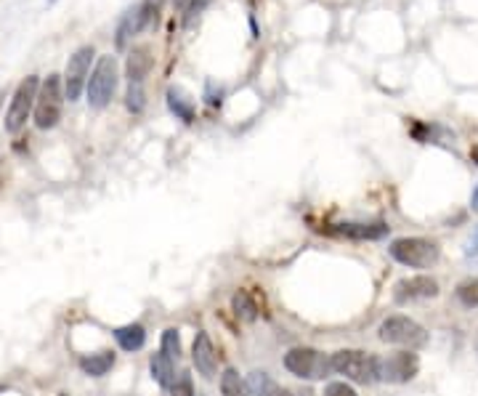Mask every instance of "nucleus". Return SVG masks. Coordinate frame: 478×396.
Segmentation results:
<instances>
[{"label": "nucleus", "instance_id": "f257e3e1", "mask_svg": "<svg viewBox=\"0 0 478 396\" xmlns=\"http://www.w3.org/2000/svg\"><path fill=\"white\" fill-rule=\"evenodd\" d=\"M330 367L337 375H346V381L358 385H372L380 381V359L375 354L358 348H340L330 357Z\"/></svg>", "mask_w": 478, "mask_h": 396}, {"label": "nucleus", "instance_id": "f03ea898", "mask_svg": "<svg viewBox=\"0 0 478 396\" xmlns=\"http://www.w3.org/2000/svg\"><path fill=\"white\" fill-rule=\"evenodd\" d=\"M377 338L382 343H391V346H401V348H422L428 343V330L420 322L409 319L404 314H394L388 319H382L380 327H377Z\"/></svg>", "mask_w": 478, "mask_h": 396}, {"label": "nucleus", "instance_id": "7ed1b4c3", "mask_svg": "<svg viewBox=\"0 0 478 396\" xmlns=\"http://www.w3.org/2000/svg\"><path fill=\"white\" fill-rule=\"evenodd\" d=\"M388 250L399 264L409 266V269H430L441 258V248L425 237H401V240L391 242Z\"/></svg>", "mask_w": 478, "mask_h": 396}, {"label": "nucleus", "instance_id": "20e7f679", "mask_svg": "<svg viewBox=\"0 0 478 396\" xmlns=\"http://www.w3.org/2000/svg\"><path fill=\"white\" fill-rule=\"evenodd\" d=\"M85 91H88V104L93 109H104L112 101L115 91H117V59L112 53L96 61Z\"/></svg>", "mask_w": 478, "mask_h": 396}, {"label": "nucleus", "instance_id": "39448f33", "mask_svg": "<svg viewBox=\"0 0 478 396\" xmlns=\"http://www.w3.org/2000/svg\"><path fill=\"white\" fill-rule=\"evenodd\" d=\"M285 367L300 381H324L327 372H332L330 359L324 357L319 348L295 346L285 354Z\"/></svg>", "mask_w": 478, "mask_h": 396}, {"label": "nucleus", "instance_id": "423d86ee", "mask_svg": "<svg viewBox=\"0 0 478 396\" xmlns=\"http://www.w3.org/2000/svg\"><path fill=\"white\" fill-rule=\"evenodd\" d=\"M37 91H40V80H37L35 75H27L22 83L16 85L13 98H11V107H8V112H6V120H3L8 133L16 136V133L27 125L30 115H32V109H35Z\"/></svg>", "mask_w": 478, "mask_h": 396}, {"label": "nucleus", "instance_id": "0eeeda50", "mask_svg": "<svg viewBox=\"0 0 478 396\" xmlns=\"http://www.w3.org/2000/svg\"><path fill=\"white\" fill-rule=\"evenodd\" d=\"M61 77L59 75H48L40 91H37L35 101V125L40 131H51L56 128V122L61 120Z\"/></svg>", "mask_w": 478, "mask_h": 396}, {"label": "nucleus", "instance_id": "6e6552de", "mask_svg": "<svg viewBox=\"0 0 478 396\" xmlns=\"http://www.w3.org/2000/svg\"><path fill=\"white\" fill-rule=\"evenodd\" d=\"M162 6H165V0H141L133 11L125 13V19H122L117 27V49H125L128 37L138 35V32L149 30V27H155L157 22H160Z\"/></svg>", "mask_w": 478, "mask_h": 396}, {"label": "nucleus", "instance_id": "1a4fd4ad", "mask_svg": "<svg viewBox=\"0 0 478 396\" xmlns=\"http://www.w3.org/2000/svg\"><path fill=\"white\" fill-rule=\"evenodd\" d=\"M96 51L93 46H83L77 49L67 61V70H64V98L77 101L83 88L88 85V75H91V61H93Z\"/></svg>", "mask_w": 478, "mask_h": 396}, {"label": "nucleus", "instance_id": "9d476101", "mask_svg": "<svg viewBox=\"0 0 478 396\" xmlns=\"http://www.w3.org/2000/svg\"><path fill=\"white\" fill-rule=\"evenodd\" d=\"M420 372V359L415 351H394L385 359H380V381L388 383H409Z\"/></svg>", "mask_w": 478, "mask_h": 396}, {"label": "nucleus", "instance_id": "9b49d317", "mask_svg": "<svg viewBox=\"0 0 478 396\" xmlns=\"http://www.w3.org/2000/svg\"><path fill=\"white\" fill-rule=\"evenodd\" d=\"M441 293L439 282L428 274H418V276H406V279H399L394 288V298L399 303H406V300H425V298H436Z\"/></svg>", "mask_w": 478, "mask_h": 396}, {"label": "nucleus", "instance_id": "f8f14e48", "mask_svg": "<svg viewBox=\"0 0 478 396\" xmlns=\"http://www.w3.org/2000/svg\"><path fill=\"white\" fill-rule=\"evenodd\" d=\"M191 362H194V367H197V372H200L202 378H215V372H218V354H215L213 340H210V336H207L205 330L194 336Z\"/></svg>", "mask_w": 478, "mask_h": 396}, {"label": "nucleus", "instance_id": "ddd939ff", "mask_svg": "<svg viewBox=\"0 0 478 396\" xmlns=\"http://www.w3.org/2000/svg\"><path fill=\"white\" fill-rule=\"evenodd\" d=\"M327 231L337 234V237H348V240H382L391 231V226L382 224V221H375V224H335Z\"/></svg>", "mask_w": 478, "mask_h": 396}, {"label": "nucleus", "instance_id": "4468645a", "mask_svg": "<svg viewBox=\"0 0 478 396\" xmlns=\"http://www.w3.org/2000/svg\"><path fill=\"white\" fill-rule=\"evenodd\" d=\"M152 64H155V59H152V51L146 49V46L133 49L131 53H128V61H125V77H128V83L141 85L143 77L152 70Z\"/></svg>", "mask_w": 478, "mask_h": 396}, {"label": "nucleus", "instance_id": "2eb2a0df", "mask_svg": "<svg viewBox=\"0 0 478 396\" xmlns=\"http://www.w3.org/2000/svg\"><path fill=\"white\" fill-rule=\"evenodd\" d=\"M247 388H250L252 396H300V394H295V391L285 388V385H279L276 381H271V375L263 370L250 372Z\"/></svg>", "mask_w": 478, "mask_h": 396}, {"label": "nucleus", "instance_id": "dca6fc26", "mask_svg": "<svg viewBox=\"0 0 478 396\" xmlns=\"http://www.w3.org/2000/svg\"><path fill=\"white\" fill-rule=\"evenodd\" d=\"M115 351H98V354H88V357H80V370L85 375H91V378H101V375H107L112 367H115Z\"/></svg>", "mask_w": 478, "mask_h": 396}, {"label": "nucleus", "instance_id": "f3484780", "mask_svg": "<svg viewBox=\"0 0 478 396\" xmlns=\"http://www.w3.org/2000/svg\"><path fill=\"white\" fill-rule=\"evenodd\" d=\"M115 340L119 343L122 351H138L143 348L146 343V330H143V324L133 322V324H122L115 330Z\"/></svg>", "mask_w": 478, "mask_h": 396}, {"label": "nucleus", "instance_id": "a211bd4d", "mask_svg": "<svg viewBox=\"0 0 478 396\" xmlns=\"http://www.w3.org/2000/svg\"><path fill=\"white\" fill-rule=\"evenodd\" d=\"M167 107H170V112H173L179 120L194 122V101H191L181 88H176V85L167 88Z\"/></svg>", "mask_w": 478, "mask_h": 396}, {"label": "nucleus", "instance_id": "6ab92c4d", "mask_svg": "<svg viewBox=\"0 0 478 396\" xmlns=\"http://www.w3.org/2000/svg\"><path fill=\"white\" fill-rule=\"evenodd\" d=\"M149 370H152V378H155L162 388H170V383L176 381V367H173V359H170L167 354H162V351L152 354V359H149Z\"/></svg>", "mask_w": 478, "mask_h": 396}, {"label": "nucleus", "instance_id": "aec40b11", "mask_svg": "<svg viewBox=\"0 0 478 396\" xmlns=\"http://www.w3.org/2000/svg\"><path fill=\"white\" fill-rule=\"evenodd\" d=\"M221 394L224 396H252L250 388H247V381H242L234 367H226L221 372Z\"/></svg>", "mask_w": 478, "mask_h": 396}, {"label": "nucleus", "instance_id": "412c9836", "mask_svg": "<svg viewBox=\"0 0 478 396\" xmlns=\"http://www.w3.org/2000/svg\"><path fill=\"white\" fill-rule=\"evenodd\" d=\"M231 309L237 314L239 319H245V322H255L258 319V303L252 300V295L247 290H239L234 293V298H231Z\"/></svg>", "mask_w": 478, "mask_h": 396}, {"label": "nucleus", "instance_id": "4be33fe9", "mask_svg": "<svg viewBox=\"0 0 478 396\" xmlns=\"http://www.w3.org/2000/svg\"><path fill=\"white\" fill-rule=\"evenodd\" d=\"M457 298H460V303L465 306V309H476L478 306V279H463L460 285H457Z\"/></svg>", "mask_w": 478, "mask_h": 396}, {"label": "nucleus", "instance_id": "5701e85b", "mask_svg": "<svg viewBox=\"0 0 478 396\" xmlns=\"http://www.w3.org/2000/svg\"><path fill=\"white\" fill-rule=\"evenodd\" d=\"M125 107L131 109L133 115H141L146 107V94H143L141 85H128V94H125Z\"/></svg>", "mask_w": 478, "mask_h": 396}, {"label": "nucleus", "instance_id": "b1692460", "mask_svg": "<svg viewBox=\"0 0 478 396\" xmlns=\"http://www.w3.org/2000/svg\"><path fill=\"white\" fill-rule=\"evenodd\" d=\"M162 354H167L170 359H179L181 357V336L176 327H167L162 333Z\"/></svg>", "mask_w": 478, "mask_h": 396}, {"label": "nucleus", "instance_id": "393cba45", "mask_svg": "<svg viewBox=\"0 0 478 396\" xmlns=\"http://www.w3.org/2000/svg\"><path fill=\"white\" fill-rule=\"evenodd\" d=\"M170 396H197L189 372H181V375H176V381L170 383Z\"/></svg>", "mask_w": 478, "mask_h": 396}, {"label": "nucleus", "instance_id": "a878e982", "mask_svg": "<svg viewBox=\"0 0 478 396\" xmlns=\"http://www.w3.org/2000/svg\"><path fill=\"white\" fill-rule=\"evenodd\" d=\"M322 396H358V394L354 391V385H348L346 381H332V383L324 385Z\"/></svg>", "mask_w": 478, "mask_h": 396}, {"label": "nucleus", "instance_id": "bb28decb", "mask_svg": "<svg viewBox=\"0 0 478 396\" xmlns=\"http://www.w3.org/2000/svg\"><path fill=\"white\" fill-rule=\"evenodd\" d=\"M470 207L478 210V184H476V189H473V197H470Z\"/></svg>", "mask_w": 478, "mask_h": 396}, {"label": "nucleus", "instance_id": "cd10ccee", "mask_svg": "<svg viewBox=\"0 0 478 396\" xmlns=\"http://www.w3.org/2000/svg\"><path fill=\"white\" fill-rule=\"evenodd\" d=\"M478 250V231L473 234V240H470V248H467V253H476Z\"/></svg>", "mask_w": 478, "mask_h": 396}, {"label": "nucleus", "instance_id": "c85d7f7f", "mask_svg": "<svg viewBox=\"0 0 478 396\" xmlns=\"http://www.w3.org/2000/svg\"><path fill=\"white\" fill-rule=\"evenodd\" d=\"M189 6V0H173V8H186Z\"/></svg>", "mask_w": 478, "mask_h": 396}, {"label": "nucleus", "instance_id": "c756f323", "mask_svg": "<svg viewBox=\"0 0 478 396\" xmlns=\"http://www.w3.org/2000/svg\"><path fill=\"white\" fill-rule=\"evenodd\" d=\"M470 160H473V162L478 165V144L473 146V149H470Z\"/></svg>", "mask_w": 478, "mask_h": 396}, {"label": "nucleus", "instance_id": "7c9ffc66", "mask_svg": "<svg viewBox=\"0 0 478 396\" xmlns=\"http://www.w3.org/2000/svg\"><path fill=\"white\" fill-rule=\"evenodd\" d=\"M476 348H478V336H476Z\"/></svg>", "mask_w": 478, "mask_h": 396}, {"label": "nucleus", "instance_id": "2f4dec72", "mask_svg": "<svg viewBox=\"0 0 478 396\" xmlns=\"http://www.w3.org/2000/svg\"><path fill=\"white\" fill-rule=\"evenodd\" d=\"M0 394H3V385H0Z\"/></svg>", "mask_w": 478, "mask_h": 396}, {"label": "nucleus", "instance_id": "473e14b6", "mask_svg": "<svg viewBox=\"0 0 478 396\" xmlns=\"http://www.w3.org/2000/svg\"><path fill=\"white\" fill-rule=\"evenodd\" d=\"M59 396H67V394H59Z\"/></svg>", "mask_w": 478, "mask_h": 396}]
</instances>
